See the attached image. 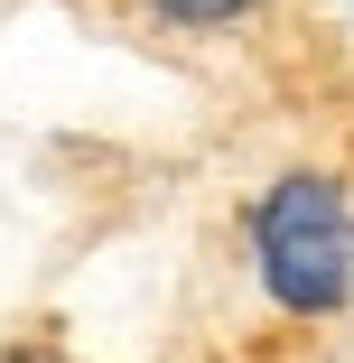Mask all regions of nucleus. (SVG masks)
Returning a JSON list of instances; mask_svg holds the SVG:
<instances>
[{
  "label": "nucleus",
  "mask_w": 354,
  "mask_h": 363,
  "mask_svg": "<svg viewBox=\"0 0 354 363\" xmlns=\"http://www.w3.org/2000/svg\"><path fill=\"white\" fill-rule=\"evenodd\" d=\"M243 270L280 335H326L354 317V177L336 159H289L243 196Z\"/></svg>",
  "instance_id": "obj_1"
},
{
  "label": "nucleus",
  "mask_w": 354,
  "mask_h": 363,
  "mask_svg": "<svg viewBox=\"0 0 354 363\" xmlns=\"http://www.w3.org/2000/svg\"><path fill=\"white\" fill-rule=\"evenodd\" d=\"M131 19H150L159 38H261L280 0H121Z\"/></svg>",
  "instance_id": "obj_2"
},
{
  "label": "nucleus",
  "mask_w": 354,
  "mask_h": 363,
  "mask_svg": "<svg viewBox=\"0 0 354 363\" xmlns=\"http://www.w3.org/2000/svg\"><path fill=\"white\" fill-rule=\"evenodd\" d=\"M0 363H65V354H56V335H10Z\"/></svg>",
  "instance_id": "obj_3"
}]
</instances>
